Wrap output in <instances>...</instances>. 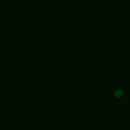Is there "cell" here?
I'll list each match as a JSON object with an SVG mask.
<instances>
[{
	"label": "cell",
	"instance_id": "1",
	"mask_svg": "<svg viewBox=\"0 0 130 130\" xmlns=\"http://www.w3.org/2000/svg\"><path fill=\"white\" fill-rule=\"evenodd\" d=\"M122 91H120V90H118V91H116V96H120L121 94H122Z\"/></svg>",
	"mask_w": 130,
	"mask_h": 130
}]
</instances>
